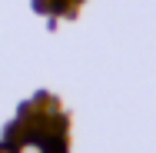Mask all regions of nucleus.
<instances>
[{"instance_id":"1","label":"nucleus","mask_w":156,"mask_h":153,"mask_svg":"<svg viewBox=\"0 0 156 153\" xmlns=\"http://www.w3.org/2000/svg\"><path fill=\"white\" fill-rule=\"evenodd\" d=\"M10 153H50V150L40 137H20V140L10 143Z\"/></svg>"}]
</instances>
